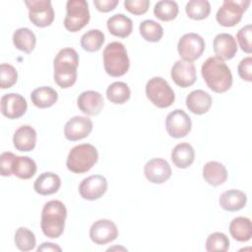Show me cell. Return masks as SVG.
Wrapping results in <instances>:
<instances>
[{
    "mask_svg": "<svg viewBox=\"0 0 252 252\" xmlns=\"http://www.w3.org/2000/svg\"><path fill=\"white\" fill-rule=\"evenodd\" d=\"M201 73L207 86L215 93H224L232 85L230 69L223 60L217 56L209 57L203 63Z\"/></svg>",
    "mask_w": 252,
    "mask_h": 252,
    "instance_id": "cell-1",
    "label": "cell"
},
{
    "mask_svg": "<svg viewBox=\"0 0 252 252\" xmlns=\"http://www.w3.org/2000/svg\"><path fill=\"white\" fill-rule=\"evenodd\" d=\"M78 65L79 55L75 49L66 47L57 53L53 61V78L60 88L67 89L76 83Z\"/></svg>",
    "mask_w": 252,
    "mask_h": 252,
    "instance_id": "cell-2",
    "label": "cell"
},
{
    "mask_svg": "<svg viewBox=\"0 0 252 252\" xmlns=\"http://www.w3.org/2000/svg\"><path fill=\"white\" fill-rule=\"evenodd\" d=\"M67 209L59 200H51L42 208L40 227L49 238H58L64 231Z\"/></svg>",
    "mask_w": 252,
    "mask_h": 252,
    "instance_id": "cell-3",
    "label": "cell"
},
{
    "mask_svg": "<svg viewBox=\"0 0 252 252\" xmlns=\"http://www.w3.org/2000/svg\"><path fill=\"white\" fill-rule=\"evenodd\" d=\"M103 66L111 77L125 75L130 67V60L125 46L118 41L108 43L103 49Z\"/></svg>",
    "mask_w": 252,
    "mask_h": 252,
    "instance_id": "cell-4",
    "label": "cell"
},
{
    "mask_svg": "<svg viewBox=\"0 0 252 252\" xmlns=\"http://www.w3.org/2000/svg\"><path fill=\"white\" fill-rule=\"evenodd\" d=\"M98 153L94 146L91 144H81L75 146L69 152L66 165L74 173H85L89 171L97 161Z\"/></svg>",
    "mask_w": 252,
    "mask_h": 252,
    "instance_id": "cell-5",
    "label": "cell"
},
{
    "mask_svg": "<svg viewBox=\"0 0 252 252\" xmlns=\"http://www.w3.org/2000/svg\"><path fill=\"white\" fill-rule=\"evenodd\" d=\"M146 94L150 101L159 108L169 107L175 99L173 90L161 77H154L148 81Z\"/></svg>",
    "mask_w": 252,
    "mask_h": 252,
    "instance_id": "cell-6",
    "label": "cell"
},
{
    "mask_svg": "<svg viewBox=\"0 0 252 252\" xmlns=\"http://www.w3.org/2000/svg\"><path fill=\"white\" fill-rule=\"evenodd\" d=\"M64 27L71 32L82 30L90 21L89 5L86 0H68Z\"/></svg>",
    "mask_w": 252,
    "mask_h": 252,
    "instance_id": "cell-7",
    "label": "cell"
},
{
    "mask_svg": "<svg viewBox=\"0 0 252 252\" xmlns=\"http://www.w3.org/2000/svg\"><path fill=\"white\" fill-rule=\"evenodd\" d=\"M249 5L250 0H224L217 12V22L222 27H234L241 21Z\"/></svg>",
    "mask_w": 252,
    "mask_h": 252,
    "instance_id": "cell-8",
    "label": "cell"
},
{
    "mask_svg": "<svg viewBox=\"0 0 252 252\" xmlns=\"http://www.w3.org/2000/svg\"><path fill=\"white\" fill-rule=\"evenodd\" d=\"M29 9V18L31 22L39 28H45L52 24L54 20V11L49 0H31L25 1Z\"/></svg>",
    "mask_w": 252,
    "mask_h": 252,
    "instance_id": "cell-9",
    "label": "cell"
},
{
    "mask_svg": "<svg viewBox=\"0 0 252 252\" xmlns=\"http://www.w3.org/2000/svg\"><path fill=\"white\" fill-rule=\"evenodd\" d=\"M205 46V41L201 35L189 32L181 36L177 44V50L184 61L193 62L203 54Z\"/></svg>",
    "mask_w": 252,
    "mask_h": 252,
    "instance_id": "cell-10",
    "label": "cell"
},
{
    "mask_svg": "<svg viewBox=\"0 0 252 252\" xmlns=\"http://www.w3.org/2000/svg\"><path fill=\"white\" fill-rule=\"evenodd\" d=\"M191 119L182 109L169 112L165 118V129L168 135L175 139L185 137L191 131Z\"/></svg>",
    "mask_w": 252,
    "mask_h": 252,
    "instance_id": "cell-11",
    "label": "cell"
},
{
    "mask_svg": "<svg viewBox=\"0 0 252 252\" xmlns=\"http://www.w3.org/2000/svg\"><path fill=\"white\" fill-rule=\"evenodd\" d=\"M118 236V228L110 220L102 219L94 222L90 228L92 241L98 245H104L115 240Z\"/></svg>",
    "mask_w": 252,
    "mask_h": 252,
    "instance_id": "cell-12",
    "label": "cell"
},
{
    "mask_svg": "<svg viewBox=\"0 0 252 252\" xmlns=\"http://www.w3.org/2000/svg\"><path fill=\"white\" fill-rule=\"evenodd\" d=\"M107 190V180L104 176L99 174H94L85 178L80 186L79 193L82 198L90 201L97 200Z\"/></svg>",
    "mask_w": 252,
    "mask_h": 252,
    "instance_id": "cell-13",
    "label": "cell"
},
{
    "mask_svg": "<svg viewBox=\"0 0 252 252\" xmlns=\"http://www.w3.org/2000/svg\"><path fill=\"white\" fill-rule=\"evenodd\" d=\"M1 113L9 119L22 117L28 108L27 100L19 94L11 93L1 97Z\"/></svg>",
    "mask_w": 252,
    "mask_h": 252,
    "instance_id": "cell-14",
    "label": "cell"
},
{
    "mask_svg": "<svg viewBox=\"0 0 252 252\" xmlns=\"http://www.w3.org/2000/svg\"><path fill=\"white\" fill-rule=\"evenodd\" d=\"M93 130V121L89 117L74 116L64 126V136L69 141H78L90 135Z\"/></svg>",
    "mask_w": 252,
    "mask_h": 252,
    "instance_id": "cell-15",
    "label": "cell"
},
{
    "mask_svg": "<svg viewBox=\"0 0 252 252\" xmlns=\"http://www.w3.org/2000/svg\"><path fill=\"white\" fill-rule=\"evenodd\" d=\"M146 178L155 184L164 183L171 176V167L163 158H152L144 166Z\"/></svg>",
    "mask_w": 252,
    "mask_h": 252,
    "instance_id": "cell-16",
    "label": "cell"
},
{
    "mask_svg": "<svg viewBox=\"0 0 252 252\" xmlns=\"http://www.w3.org/2000/svg\"><path fill=\"white\" fill-rule=\"evenodd\" d=\"M171 79L173 82L181 87L188 88L196 81V68L192 62L177 60L171 68Z\"/></svg>",
    "mask_w": 252,
    "mask_h": 252,
    "instance_id": "cell-17",
    "label": "cell"
},
{
    "mask_svg": "<svg viewBox=\"0 0 252 252\" xmlns=\"http://www.w3.org/2000/svg\"><path fill=\"white\" fill-rule=\"evenodd\" d=\"M77 104L83 113L95 116L102 110L104 102L102 95L98 92L86 91L78 96Z\"/></svg>",
    "mask_w": 252,
    "mask_h": 252,
    "instance_id": "cell-18",
    "label": "cell"
},
{
    "mask_svg": "<svg viewBox=\"0 0 252 252\" xmlns=\"http://www.w3.org/2000/svg\"><path fill=\"white\" fill-rule=\"evenodd\" d=\"M214 52L221 60H229L237 52V44L234 37L229 33H219L213 41Z\"/></svg>",
    "mask_w": 252,
    "mask_h": 252,
    "instance_id": "cell-19",
    "label": "cell"
},
{
    "mask_svg": "<svg viewBox=\"0 0 252 252\" xmlns=\"http://www.w3.org/2000/svg\"><path fill=\"white\" fill-rule=\"evenodd\" d=\"M186 106L194 114H205L212 106V96L203 90H195L187 95Z\"/></svg>",
    "mask_w": 252,
    "mask_h": 252,
    "instance_id": "cell-20",
    "label": "cell"
},
{
    "mask_svg": "<svg viewBox=\"0 0 252 252\" xmlns=\"http://www.w3.org/2000/svg\"><path fill=\"white\" fill-rule=\"evenodd\" d=\"M14 147L21 152H31L36 144V132L29 125H23L16 130L13 136Z\"/></svg>",
    "mask_w": 252,
    "mask_h": 252,
    "instance_id": "cell-21",
    "label": "cell"
},
{
    "mask_svg": "<svg viewBox=\"0 0 252 252\" xmlns=\"http://www.w3.org/2000/svg\"><path fill=\"white\" fill-rule=\"evenodd\" d=\"M61 186L60 177L53 172H43L34 181L33 188L36 193L42 196L56 193Z\"/></svg>",
    "mask_w": 252,
    "mask_h": 252,
    "instance_id": "cell-22",
    "label": "cell"
},
{
    "mask_svg": "<svg viewBox=\"0 0 252 252\" xmlns=\"http://www.w3.org/2000/svg\"><path fill=\"white\" fill-rule=\"evenodd\" d=\"M247 197L244 192L240 190H227L224 191L219 199L220 206L227 212H237L243 209L246 205Z\"/></svg>",
    "mask_w": 252,
    "mask_h": 252,
    "instance_id": "cell-23",
    "label": "cell"
},
{
    "mask_svg": "<svg viewBox=\"0 0 252 252\" xmlns=\"http://www.w3.org/2000/svg\"><path fill=\"white\" fill-rule=\"evenodd\" d=\"M203 177L210 185L216 187L226 181L227 170L225 166L219 161H208L203 167Z\"/></svg>",
    "mask_w": 252,
    "mask_h": 252,
    "instance_id": "cell-24",
    "label": "cell"
},
{
    "mask_svg": "<svg viewBox=\"0 0 252 252\" xmlns=\"http://www.w3.org/2000/svg\"><path fill=\"white\" fill-rule=\"evenodd\" d=\"M109 32L115 36L124 38L131 34L133 30V23L124 14H115L111 16L106 22Z\"/></svg>",
    "mask_w": 252,
    "mask_h": 252,
    "instance_id": "cell-25",
    "label": "cell"
},
{
    "mask_svg": "<svg viewBox=\"0 0 252 252\" xmlns=\"http://www.w3.org/2000/svg\"><path fill=\"white\" fill-rule=\"evenodd\" d=\"M195 159L193 147L188 143L177 144L171 151V160L178 168L189 167Z\"/></svg>",
    "mask_w": 252,
    "mask_h": 252,
    "instance_id": "cell-26",
    "label": "cell"
},
{
    "mask_svg": "<svg viewBox=\"0 0 252 252\" xmlns=\"http://www.w3.org/2000/svg\"><path fill=\"white\" fill-rule=\"evenodd\" d=\"M230 235L239 242H246L252 236L251 220L245 217L234 218L229 223Z\"/></svg>",
    "mask_w": 252,
    "mask_h": 252,
    "instance_id": "cell-27",
    "label": "cell"
},
{
    "mask_svg": "<svg viewBox=\"0 0 252 252\" xmlns=\"http://www.w3.org/2000/svg\"><path fill=\"white\" fill-rule=\"evenodd\" d=\"M12 39L15 47L25 53H32L36 43L34 33L28 28H20L16 30Z\"/></svg>",
    "mask_w": 252,
    "mask_h": 252,
    "instance_id": "cell-28",
    "label": "cell"
},
{
    "mask_svg": "<svg viewBox=\"0 0 252 252\" xmlns=\"http://www.w3.org/2000/svg\"><path fill=\"white\" fill-rule=\"evenodd\" d=\"M58 98L57 92L50 87H39L31 94V99L33 105L38 108H47L52 106Z\"/></svg>",
    "mask_w": 252,
    "mask_h": 252,
    "instance_id": "cell-29",
    "label": "cell"
},
{
    "mask_svg": "<svg viewBox=\"0 0 252 252\" xmlns=\"http://www.w3.org/2000/svg\"><path fill=\"white\" fill-rule=\"evenodd\" d=\"M36 172L34 160L29 157L17 156L13 165V174L20 179H30Z\"/></svg>",
    "mask_w": 252,
    "mask_h": 252,
    "instance_id": "cell-30",
    "label": "cell"
},
{
    "mask_svg": "<svg viewBox=\"0 0 252 252\" xmlns=\"http://www.w3.org/2000/svg\"><path fill=\"white\" fill-rule=\"evenodd\" d=\"M131 95V91L124 82H114L106 89L107 99L115 104L125 103Z\"/></svg>",
    "mask_w": 252,
    "mask_h": 252,
    "instance_id": "cell-31",
    "label": "cell"
},
{
    "mask_svg": "<svg viewBox=\"0 0 252 252\" xmlns=\"http://www.w3.org/2000/svg\"><path fill=\"white\" fill-rule=\"evenodd\" d=\"M178 5L172 0H161L156 3L154 8L155 16L163 22L172 21L178 15Z\"/></svg>",
    "mask_w": 252,
    "mask_h": 252,
    "instance_id": "cell-32",
    "label": "cell"
},
{
    "mask_svg": "<svg viewBox=\"0 0 252 252\" xmlns=\"http://www.w3.org/2000/svg\"><path fill=\"white\" fill-rule=\"evenodd\" d=\"M104 42V34L99 30H90L81 37V46L88 52H94L101 48Z\"/></svg>",
    "mask_w": 252,
    "mask_h": 252,
    "instance_id": "cell-33",
    "label": "cell"
},
{
    "mask_svg": "<svg viewBox=\"0 0 252 252\" xmlns=\"http://www.w3.org/2000/svg\"><path fill=\"white\" fill-rule=\"evenodd\" d=\"M139 30L142 37L150 42H158L163 35L162 27L153 20L143 21L139 26Z\"/></svg>",
    "mask_w": 252,
    "mask_h": 252,
    "instance_id": "cell-34",
    "label": "cell"
},
{
    "mask_svg": "<svg viewBox=\"0 0 252 252\" xmlns=\"http://www.w3.org/2000/svg\"><path fill=\"white\" fill-rule=\"evenodd\" d=\"M187 16L192 20L206 19L211 12L210 2L207 0H190L185 7Z\"/></svg>",
    "mask_w": 252,
    "mask_h": 252,
    "instance_id": "cell-35",
    "label": "cell"
},
{
    "mask_svg": "<svg viewBox=\"0 0 252 252\" xmlns=\"http://www.w3.org/2000/svg\"><path fill=\"white\" fill-rule=\"evenodd\" d=\"M15 244L21 251H30L35 247L34 233L27 227H19L15 232Z\"/></svg>",
    "mask_w": 252,
    "mask_h": 252,
    "instance_id": "cell-36",
    "label": "cell"
},
{
    "mask_svg": "<svg viewBox=\"0 0 252 252\" xmlns=\"http://www.w3.org/2000/svg\"><path fill=\"white\" fill-rule=\"evenodd\" d=\"M229 248V239L222 232H214L206 240V250L208 252H226Z\"/></svg>",
    "mask_w": 252,
    "mask_h": 252,
    "instance_id": "cell-37",
    "label": "cell"
},
{
    "mask_svg": "<svg viewBox=\"0 0 252 252\" xmlns=\"http://www.w3.org/2000/svg\"><path fill=\"white\" fill-rule=\"evenodd\" d=\"M18 80V73L14 66L2 63L0 65V88L8 89L13 87Z\"/></svg>",
    "mask_w": 252,
    "mask_h": 252,
    "instance_id": "cell-38",
    "label": "cell"
},
{
    "mask_svg": "<svg viewBox=\"0 0 252 252\" xmlns=\"http://www.w3.org/2000/svg\"><path fill=\"white\" fill-rule=\"evenodd\" d=\"M251 33H252V27L251 25H246L243 28H241L237 34L236 38L238 40L239 46L241 49L246 52V53H251L252 52V43H251Z\"/></svg>",
    "mask_w": 252,
    "mask_h": 252,
    "instance_id": "cell-39",
    "label": "cell"
},
{
    "mask_svg": "<svg viewBox=\"0 0 252 252\" xmlns=\"http://www.w3.org/2000/svg\"><path fill=\"white\" fill-rule=\"evenodd\" d=\"M124 6L127 11L134 15L145 14L150 6L149 0H125Z\"/></svg>",
    "mask_w": 252,
    "mask_h": 252,
    "instance_id": "cell-40",
    "label": "cell"
},
{
    "mask_svg": "<svg viewBox=\"0 0 252 252\" xmlns=\"http://www.w3.org/2000/svg\"><path fill=\"white\" fill-rule=\"evenodd\" d=\"M16 157L17 156L11 152H4L1 154L0 164L2 176H11L13 174V165Z\"/></svg>",
    "mask_w": 252,
    "mask_h": 252,
    "instance_id": "cell-41",
    "label": "cell"
},
{
    "mask_svg": "<svg viewBox=\"0 0 252 252\" xmlns=\"http://www.w3.org/2000/svg\"><path fill=\"white\" fill-rule=\"evenodd\" d=\"M239 77L247 82L252 81V57L248 56L242 59L237 67Z\"/></svg>",
    "mask_w": 252,
    "mask_h": 252,
    "instance_id": "cell-42",
    "label": "cell"
},
{
    "mask_svg": "<svg viewBox=\"0 0 252 252\" xmlns=\"http://www.w3.org/2000/svg\"><path fill=\"white\" fill-rule=\"evenodd\" d=\"M118 3H119L118 0H94V4L95 8L99 12H103V13L114 10L118 5Z\"/></svg>",
    "mask_w": 252,
    "mask_h": 252,
    "instance_id": "cell-43",
    "label": "cell"
},
{
    "mask_svg": "<svg viewBox=\"0 0 252 252\" xmlns=\"http://www.w3.org/2000/svg\"><path fill=\"white\" fill-rule=\"evenodd\" d=\"M37 252L39 251H61V247L54 244V243H51V242H43L37 249Z\"/></svg>",
    "mask_w": 252,
    "mask_h": 252,
    "instance_id": "cell-44",
    "label": "cell"
},
{
    "mask_svg": "<svg viewBox=\"0 0 252 252\" xmlns=\"http://www.w3.org/2000/svg\"><path fill=\"white\" fill-rule=\"evenodd\" d=\"M115 249H118V250H119V249H122V250H127L126 248H123V247H117V246H116V247H110V248H108V249H107V251H110V250H115Z\"/></svg>",
    "mask_w": 252,
    "mask_h": 252,
    "instance_id": "cell-45",
    "label": "cell"
}]
</instances>
